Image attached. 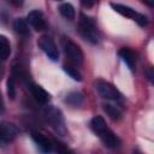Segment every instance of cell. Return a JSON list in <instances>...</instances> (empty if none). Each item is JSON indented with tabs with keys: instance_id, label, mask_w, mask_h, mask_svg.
I'll use <instances>...</instances> for the list:
<instances>
[{
	"instance_id": "cell-6",
	"label": "cell",
	"mask_w": 154,
	"mask_h": 154,
	"mask_svg": "<svg viewBox=\"0 0 154 154\" xmlns=\"http://www.w3.org/2000/svg\"><path fill=\"white\" fill-rule=\"evenodd\" d=\"M18 135L17 128L12 123L1 122L0 123V146H6L12 142Z\"/></svg>"
},
{
	"instance_id": "cell-17",
	"label": "cell",
	"mask_w": 154,
	"mask_h": 154,
	"mask_svg": "<svg viewBox=\"0 0 154 154\" xmlns=\"http://www.w3.org/2000/svg\"><path fill=\"white\" fill-rule=\"evenodd\" d=\"M103 109H105V112L108 114V117H109L111 119H113V120H119V119H122V117H123L122 111H120L117 106H113V105L107 103V105H103Z\"/></svg>"
},
{
	"instance_id": "cell-19",
	"label": "cell",
	"mask_w": 154,
	"mask_h": 154,
	"mask_svg": "<svg viewBox=\"0 0 154 154\" xmlns=\"http://www.w3.org/2000/svg\"><path fill=\"white\" fill-rule=\"evenodd\" d=\"M14 81H16V75L12 73L8 79H7V94L10 99H14L16 96V87H14Z\"/></svg>"
},
{
	"instance_id": "cell-7",
	"label": "cell",
	"mask_w": 154,
	"mask_h": 154,
	"mask_svg": "<svg viewBox=\"0 0 154 154\" xmlns=\"http://www.w3.org/2000/svg\"><path fill=\"white\" fill-rule=\"evenodd\" d=\"M96 90L100 94V96H102L103 99H108V100H119L120 99V93L116 89V87H113L111 83H108L106 81H97Z\"/></svg>"
},
{
	"instance_id": "cell-22",
	"label": "cell",
	"mask_w": 154,
	"mask_h": 154,
	"mask_svg": "<svg viewBox=\"0 0 154 154\" xmlns=\"http://www.w3.org/2000/svg\"><path fill=\"white\" fill-rule=\"evenodd\" d=\"M146 75H147V78L150 81V83H153V82H154V72H153V67H152V66H149V67L147 69Z\"/></svg>"
},
{
	"instance_id": "cell-11",
	"label": "cell",
	"mask_w": 154,
	"mask_h": 154,
	"mask_svg": "<svg viewBox=\"0 0 154 154\" xmlns=\"http://www.w3.org/2000/svg\"><path fill=\"white\" fill-rule=\"evenodd\" d=\"M118 54L122 58V60L128 65V67L131 71H134L135 67H136V55H135V53L129 48H122V49H119Z\"/></svg>"
},
{
	"instance_id": "cell-16",
	"label": "cell",
	"mask_w": 154,
	"mask_h": 154,
	"mask_svg": "<svg viewBox=\"0 0 154 154\" xmlns=\"http://www.w3.org/2000/svg\"><path fill=\"white\" fill-rule=\"evenodd\" d=\"M65 101L71 106H79L83 102V94L79 91H71L66 95Z\"/></svg>"
},
{
	"instance_id": "cell-18",
	"label": "cell",
	"mask_w": 154,
	"mask_h": 154,
	"mask_svg": "<svg viewBox=\"0 0 154 154\" xmlns=\"http://www.w3.org/2000/svg\"><path fill=\"white\" fill-rule=\"evenodd\" d=\"M64 71L72 78V79H75V81H82V75L79 73V71L77 70V69H75L73 66H70V65H64Z\"/></svg>"
},
{
	"instance_id": "cell-1",
	"label": "cell",
	"mask_w": 154,
	"mask_h": 154,
	"mask_svg": "<svg viewBox=\"0 0 154 154\" xmlns=\"http://www.w3.org/2000/svg\"><path fill=\"white\" fill-rule=\"evenodd\" d=\"M90 126L107 148L116 149L120 146V138L107 126L105 119L101 116H95L90 122Z\"/></svg>"
},
{
	"instance_id": "cell-13",
	"label": "cell",
	"mask_w": 154,
	"mask_h": 154,
	"mask_svg": "<svg viewBox=\"0 0 154 154\" xmlns=\"http://www.w3.org/2000/svg\"><path fill=\"white\" fill-rule=\"evenodd\" d=\"M13 29L17 34L22 36H29L30 35V29L28 26V23L23 18H16L13 22Z\"/></svg>"
},
{
	"instance_id": "cell-3",
	"label": "cell",
	"mask_w": 154,
	"mask_h": 154,
	"mask_svg": "<svg viewBox=\"0 0 154 154\" xmlns=\"http://www.w3.org/2000/svg\"><path fill=\"white\" fill-rule=\"evenodd\" d=\"M37 45L38 47L43 51V53L53 61H57L58 58H59V51L57 48V45L55 42L53 41V38L48 35H43L38 38L37 41Z\"/></svg>"
},
{
	"instance_id": "cell-23",
	"label": "cell",
	"mask_w": 154,
	"mask_h": 154,
	"mask_svg": "<svg viewBox=\"0 0 154 154\" xmlns=\"http://www.w3.org/2000/svg\"><path fill=\"white\" fill-rule=\"evenodd\" d=\"M5 109V106H4V101H2V97H1V94H0V113H2Z\"/></svg>"
},
{
	"instance_id": "cell-4",
	"label": "cell",
	"mask_w": 154,
	"mask_h": 154,
	"mask_svg": "<svg viewBox=\"0 0 154 154\" xmlns=\"http://www.w3.org/2000/svg\"><path fill=\"white\" fill-rule=\"evenodd\" d=\"M46 120L57 130V131H61L64 129V118H63V113L59 108L49 106L45 109L43 112Z\"/></svg>"
},
{
	"instance_id": "cell-25",
	"label": "cell",
	"mask_w": 154,
	"mask_h": 154,
	"mask_svg": "<svg viewBox=\"0 0 154 154\" xmlns=\"http://www.w3.org/2000/svg\"><path fill=\"white\" fill-rule=\"evenodd\" d=\"M134 154H140V153H134Z\"/></svg>"
},
{
	"instance_id": "cell-10",
	"label": "cell",
	"mask_w": 154,
	"mask_h": 154,
	"mask_svg": "<svg viewBox=\"0 0 154 154\" xmlns=\"http://www.w3.org/2000/svg\"><path fill=\"white\" fill-rule=\"evenodd\" d=\"M29 88H30V91H31L34 99H35L38 103L46 105V103L49 101L51 96H49V94H48L42 87H40V85H37V84H34V83H30Z\"/></svg>"
},
{
	"instance_id": "cell-12",
	"label": "cell",
	"mask_w": 154,
	"mask_h": 154,
	"mask_svg": "<svg viewBox=\"0 0 154 154\" xmlns=\"http://www.w3.org/2000/svg\"><path fill=\"white\" fill-rule=\"evenodd\" d=\"M111 7L116 11V12H118V13H120L122 16H124V17H128V18H135V16H136V11L135 10H132L131 7H129V6H125V5H122V4H114V2H111Z\"/></svg>"
},
{
	"instance_id": "cell-5",
	"label": "cell",
	"mask_w": 154,
	"mask_h": 154,
	"mask_svg": "<svg viewBox=\"0 0 154 154\" xmlns=\"http://www.w3.org/2000/svg\"><path fill=\"white\" fill-rule=\"evenodd\" d=\"M63 46H64V51H65V54L69 57V59L71 61H73L75 64H82L83 63V52L82 49L79 48L78 45H76L75 42H72L71 40L66 38L64 42H63Z\"/></svg>"
},
{
	"instance_id": "cell-14",
	"label": "cell",
	"mask_w": 154,
	"mask_h": 154,
	"mask_svg": "<svg viewBox=\"0 0 154 154\" xmlns=\"http://www.w3.org/2000/svg\"><path fill=\"white\" fill-rule=\"evenodd\" d=\"M59 12H60V14H61L64 18H66V19H69V20H72V19L75 18V16H76L75 7H73L71 4H69V2H63V4L59 6Z\"/></svg>"
},
{
	"instance_id": "cell-21",
	"label": "cell",
	"mask_w": 154,
	"mask_h": 154,
	"mask_svg": "<svg viewBox=\"0 0 154 154\" xmlns=\"http://www.w3.org/2000/svg\"><path fill=\"white\" fill-rule=\"evenodd\" d=\"M134 20H136V22L138 23V25H141V26H146V25L148 24V19H147V17H146L144 14H142V13H138V12L136 13Z\"/></svg>"
},
{
	"instance_id": "cell-20",
	"label": "cell",
	"mask_w": 154,
	"mask_h": 154,
	"mask_svg": "<svg viewBox=\"0 0 154 154\" xmlns=\"http://www.w3.org/2000/svg\"><path fill=\"white\" fill-rule=\"evenodd\" d=\"M54 146H55V152H57V154H75L67 146H65V144L61 143V142H55Z\"/></svg>"
},
{
	"instance_id": "cell-9",
	"label": "cell",
	"mask_w": 154,
	"mask_h": 154,
	"mask_svg": "<svg viewBox=\"0 0 154 154\" xmlns=\"http://www.w3.org/2000/svg\"><path fill=\"white\" fill-rule=\"evenodd\" d=\"M26 20L30 23V25H32L35 28V30L37 31H41V30H45L47 24H46V20H45V17H43V13L38 10H32L28 13L26 16Z\"/></svg>"
},
{
	"instance_id": "cell-8",
	"label": "cell",
	"mask_w": 154,
	"mask_h": 154,
	"mask_svg": "<svg viewBox=\"0 0 154 154\" xmlns=\"http://www.w3.org/2000/svg\"><path fill=\"white\" fill-rule=\"evenodd\" d=\"M31 138L34 140V142L36 143V146L38 147V149L45 153V154H49L53 149V143L51 142V140L48 137H46L43 134L38 132V131H32L31 132Z\"/></svg>"
},
{
	"instance_id": "cell-2",
	"label": "cell",
	"mask_w": 154,
	"mask_h": 154,
	"mask_svg": "<svg viewBox=\"0 0 154 154\" xmlns=\"http://www.w3.org/2000/svg\"><path fill=\"white\" fill-rule=\"evenodd\" d=\"M79 32L84 40L91 43H97L100 41V32L95 25L94 19L83 13L79 14Z\"/></svg>"
},
{
	"instance_id": "cell-24",
	"label": "cell",
	"mask_w": 154,
	"mask_h": 154,
	"mask_svg": "<svg viewBox=\"0 0 154 154\" xmlns=\"http://www.w3.org/2000/svg\"><path fill=\"white\" fill-rule=\"evenodd\" d=\"M82 5H83V6H91V5H94V2H84V1H83Z\"/></svg>"
},
{
	"instance_id": "cell-15",
	"label": "cell",
	"mask_w": 154,
	"mask_h": 154,
	"mask_svg": "<svg viewBox=\"0 0 154 154\" xmlns=\"http://www.w3.org/2000/svg\"><path fill=\"white\" fill-rule=\"evenodd\" d=\"M11 53L10 41L6 36L0 35V59H6Z\"/></svg>"
}]
</instances>
